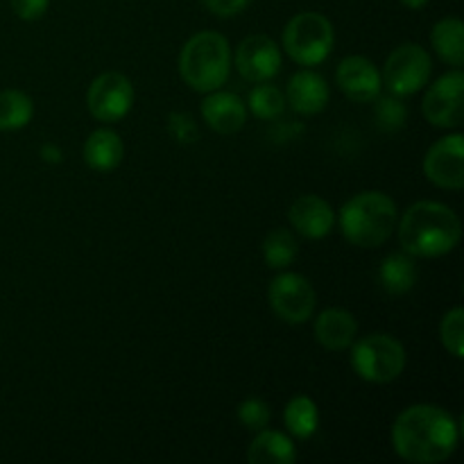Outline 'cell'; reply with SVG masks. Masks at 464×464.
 Masks as SVG:
<instances>
[{
  "label": "cell",
  "mask_w": 464,
  "mask_h": 464,
  "mask_svg": "<svg viewBox=\"0 0 464 464\" xmlns=\"http://www.w3.org/2000/svg\"><path fill=\"white\" fill-rule=\"evenodd\" d=\"M440 340L453 358L464 356V311L460 306L449 311L440 324Z\"/></svg>",
  "instance_id": "484cf974"
},
{
  "label": "cell",
  "mask_w": 464,
  "mask_h": 464,
  "mask_svg": "<svg viewBox=\"0 0 464 464\" xmlns=\"http://www.w3.org/2000/svg\"><path fill=\"white\" fill-rule=\"evenodd\" d=\"M399 211L390 195L381 190H365L353 195L340 208V229L352 245L374 249L388 243L397 231Z\"/></svg>",
  "instance_id": "3957f363"
},
{
  "label": "cell",
  "mask_w": 464,
  "mask_h": 464,
  "mask_svg": "<svg viewBox=\"0 0 464 464\" xmlns=\"http://www.w3.org/2000/svg\"><path fill=\"white\" fill-rule=\"evenodd\" d=\"M168 131L184 145L195 143L199 136L198 125H195V121L188 113H170V118H168Z\"/></svg>",
  "instance_id": "f1b7e54d"
},
{
  "label": "cell",
  "mask_w": 464,
  "mask_h": 464,
  "mask_svg": "<svg viewBox=\"0 0 464 464\" xmlns=\"http://www.w3.org/2000/svg\"><path fill=\"white\" fill-rule=\"evenodd\" d=\"M272 420L270 406H267L263 399H245L238 406V421L243 424V429H247L249 433H258V430L267 429Z\"/></svg>",
  "instance_id": "83f0119b"
},
{
  "label": "cell",
  "mask_w": 464,
  "mask_h": 464,
  "mask_svg": "<svg viewBox=\"0 0 464 464\" xmlns=\"http://www.w3.org/2000/svg\"><path fill=\"white\" fill-rule=\"evenodd\" d=\"M335 82H338L340 91L347 95L352 102H374L383 91V80L374 63L367 57H344L340 62L338 71H335Z\"/></svg>",
  "instance_id": "4fadbf2b"
},
{
  "label": "cell",
  "mask_w": 464,
  "mask_h": 464,
  "mask_svg": "<svg viewBox=\"0 0 464 464\" xmlns=\"http://www.w3.org/2000/svg\"><path fill=\"white\" fill-rule=\"evenodd\" d=\"M299 256V243L288 229H272L263 240V258L275 270H285Z\"/></svg>",
  "instance_id": "cb8c5ba5"
},
{
  "label": "cell",
  "mask_w": 464,
  "mask_h": 464,
  "mask_svg": "<svg viewBox=\"0 0 464 464\" xmlns=\"http://www.w3.org/2000/svg\"><path fill=\"white\" fill-rule=\"evenodd\" d=\"M267 299H270V306L276 317L288 324H304L311 320L317 304V295L311 281L297 272H281L279 276H275L270 290H267Z\"/></svg>",
  "instance_id": "ba28073f"
},
{
  "label": "cell",
  "mask_w": 464,
  "mask_h": 464,
  "mask_svg": "<svg viewBox=\"0 0 464 464\" xmlns=\"http://www.w3.org/2000/svg\"><path fill=\"white\" fill-rule=\"evenodd\" d=\"M236 68L254 84L270 82L281 71V48L266 34L247 36L236 50Z\"/></svg>",
  "instance_id": "7c38bea8"
},
{
  "label": "cell",
  "mask_w": 464,
  "mask_h": 464,
  "mask_svg": "<svg viewBox=\"0 0 464 464\" xmlns=\"http://www.w3.org/2000/svg\"><path fill=\"white\" fill-rule=\"evenodd\" d=\"M288 218L293 229L308 240L326 238L335 227V211L320 195H302L295 199Z\"/></svg>",
  "instance_id": "5bb4252c"
},
{
  "label": "cell",
  "mask_w": 464,
  "mask_h": 464,
  "mask_svg": "<svg viewBox=\"0 0 464 464\" xmlns=\"http://www.w3.org/2000/svg\"><path fill=\"white\" fill-rule=\"evenodd\" d=\"M247 107L258 121H275V118H279L284 113L285 95L276 86L261 82V84L249 91Z\"/></svg>",
  "instance_id": "d4e9b609"
},
{
  "label": "cell",
  "mask_w": 464,
  "mask_h": 464,
  "mask_svg": "<svg viewBox=\"0 0 464 464\" xmlns=\"http://www.w3.org/2000/svg\"><path fill=\"white\" fill-rule=\"evenodd\" d=\"M41 154H44L45 161H53V163H59V157H62V152H59L54 145H44V148H41Z\"/></svg>",
  "instance_id": "1f68e13d"
},
{
  "label": "cell",
  "mask_w": 464,
  "mask_h": 464,
  "mask_svg": "<svg viewBox=\"0 0 464 464\" xmlns=\"http://www.w3.org/2000/svg\"><path fill=\"white\" fill-rule=\"evenodd\" d=\"M284 421L285 429H288V433L293 438L311 440L317 433V429H320V411H317V403L311 397H306V394L293 397L284 411Z\"/></svg>",
  "instance_id": "7402d4cb"
},
{
  "label": "cell",
  "mask_w": 464,
  "mask_h": 464,
  "mask_svg": "<svg viewBox=\"0 0 464 464\" xmlns=\"http://www.w3.org/2000/svg\"><path fill=\"white\" fill-rule=\"evenodd\" d=\"M424 118L442 130H456L464 121V75L460 68L440 77L421 102Z\"/></svg>",
  "instance_id": "30bf717a"
},
{
  "label": "cell",
  "mask_w": 464,
  "mask_h": 464,
  "mask_svg": "<svg viewBox=\"0 0 464 464\" xmlns=\"http://www.w3.org/2000/svg\"><path fill=\"white\" fill-rule=\"evenodd\" d=\"M335 32L326 16L302 12L288 21L284 30V50L299 66H320L334 53Z\"/></svg>",
  "instance_id": "5b68a950"
},
{
  "label": "cell",
  "mask_w": 464,
  "mask_h": 464,
  "mask_svg": "<svg viewBox=\"0 0 464 464\" xmlns=\"http://www.w3.org/2000/svg\"><path fill=\"white\" fill-rule=\"evenodd\" d=\"M430 72H433L430 54L420 44H403L385 59L381 80L390 93L408 98L429 84Z\"/></svg>",
  "instance_id": "52a82bcc"
},
{
  "label": "cell",
  "mask_w": 464,
  "mask_h": 464,
  "mask_svg": "<svg viewBox=\"0 0 464 464\" xmlns=\"http://www.w3.org/2000/svg\"><path fill=\"white\" fill-rule=\"evenodd\" d=\"M399 3L408 9H424L429 5V0H399Z\"/></svg>",
  "instance_id": "d6a6232c"
},
{
  "label": "cell",
  "mask_w": 464,
  "mask_h": 464,
  "mask_svg": "<svg viewBox=\"0 0 464 464\" xmlns=\"http://www.w3.org/2000/svg\"><path fill=\"white\" fill-rule=\"evenodd\" d=\"M231 71L229 41L218 32H198L186 41L179 54L181 80L198 93L225 86Z\"/></svg>",
  "instance_id": "277c9868"
},
{
  "label": "cell",
  "mask_w": 464,
  "mask_h": 464,
  "mask_svg": "<svg viewBox=\"0 0 464 464\" xmlns=\"http://www.w3.org/2000/svg\"><path fill=\"white\" fill-rule=\"evenodd\" d=\"M430 44L440 59L460 68L464 63V25L460 18H442L430 32Z\"/></svg>",
  "instance_id": "44dd1931"
},
{
  "label": "cell",
  "mask_w": 464,
  "mask_h": 464,
  "mask_svg": "<svg viewBox=\"0 0 464 464\" xmlns=\"http://www.w3.org/2000/svg\"><path fill=\"white\" fill-rule=\"evenodd\" d=\"M424 175L438 188L462 190L464 186V136L440 139L424 157Z\"/></svg>",
  "instance_id": "8fae6325"
},
{
  "label": "cell",
  "mask_w": 464,
  "mask_h": 464,
  "mask_svg": "<svg viewBox=\"0 0 464 464\" xmlns=\"http://www.w3.org/2000/svg\"><path fill=\"white\" fill-rule=\"evenodd\" d=\"M34 116L32 98L23 91L7 89L0 93V131H16L30 125Z\"/></svg>",
  "instance_id": "603a6c76"
},
{
  "label": "cell",
  "mask_w": 464,
  "mask_h": 464,
  "mask_svg": "<svg viewBox=\"0 0 464 464\" xmlns=\"http://www.w3.org/2000/svg\"><path fill=\"white\" fill-rule=\"evenodd\" d=\"M14 14L23 21H39L48 12L50 0H9Z\"/></svg>",
  "instance_id": "f546056e"
},
{
  "label": "cell",
  "mask_w": 464,
  "mask_h": 464,
  "mask_svg": "<svg viewBox=\"0 0 464 464\" xmlns=\"http://www.w3.org/2000/svg\"><path fill=\"white\" fill-rule=\"evenodd\" d=\"M376 122H379L381 130L385 131H397L406 125V116H408V109L406 104L401 102L399 95H379L376 98Z\"/></svg>",
  "instance_id": "4316f807"
},
{
  "label": "cell",
  "mask_w": 464,
  "mask_h": 464,
  "mask_svg": "<svg viewBox=\"0 0 464 464\" xmlns=\"http://www.w3.org/2000/svg\"><path fill=\"white\" fill-rule=\"evenodd\" d=\"M125 145L113 130H95L84 143V161L95 172H111L121 166Z\"/></svg>",
  "instance_id": "ac0fdd59"
},
{
  "label": "cell",
  "mask_w": 464,
  "mask_h": 464,
  "mask_svg": "<svg viewBox=\"0 0 464 464\" xmlns=\"http://www.w3.org/2000/svg\"><path fill=\"white\" fill-rule=\"evenodd\" d=\"M460 444V426L453 415L433 403L406 408L392 424V447L399 458L415 464L449 460Z\"/></svg>",
  "instance_id": "6da1fadb"
},
{
  "label": "cell",
  "mask_w": 464,
  "mask_h": 464,
  "mask_svg": "<svg viewBox=\"0 0 464 464\" xmlns=\"http://www.w3.org/2000/svg\"><path fill=\"white\" fill-rule=\"evenodd\" d=\"M352 367L367 383H392L406 370V349L388 334H372L353 340Z\"/></svg>",
  "instance_id": "8992f818"
},
{
  "label": "cell",
  "mask_w": 464,
  "mask_h": 464,
  "mask_svg": "<svg viewBox=\"0 0 464 464\" xmlns=\"http://www.w3.org/2000/svg\"><path fill=\"white\" fill-rule=\"evenodd\" d=\"M86 104L95 121L121 122L134 107V86L122 72H102L91 82Z\"/></svg>",
  "instance_id": "9c48e42d"
},
{
  "label": "cell",
  "mask_w": 464,
  "mask_h": 464,
  "mask_svg": "<svg viewBox=\"0 0 464 464\" xmlns=\"http://www.w3.org/2000/svg\"><path fill=\"white\" fill-rule=\"evenodd\" d=\"M247 460L252 464H293L297 460V449L288 435L263 429L249 444Z\"/></svg>",
  "instance_id": "d6986e66"
},
{
  "label": "cell",
  "mask_w": 464,
  "mask_h": 464,
  "mask_svg": "<svg viewBox=\"0 0 464 464\" xmlns=\"http://www.w3.org/2000/svg\"><path fill=\"white\" fill-rule=\"evenodd\" d=\"M249 3H252V0H202L204 7L220 18L238 16V14L243 12Z\"/></svg>",
  "instance_id": "4dcf8cb0"
},
{
  "label": "cell",
  "mask_w": 464,
  "mask_h": 464,
  "mask_svg": "<svg viewBox=\"0 0 464 464\" xmlns=\"http://www.w3.org/2000/svg\"><path fill=\"white\" fill-rule=\"evenodd\" d=\"M329 98L331 91L324 77L308 68L295 72L285 89V104H290L293 111L302 113V116H315V113L324 111Z\"/></svg>",
  "instance_id": "2e32d148"
},
{
  "label": "cell",
  "mask_w": 464,
  "mask_h": 464,
  "mask_svg": "<svg viewBox=\"0 0 464 464\" xmlns=\"http://www.w3.org/2000/svg\"><path fill=\"white\" fill-rule=\"evenodd\" d=\"M379 281L385 293L390 295H406L415 288L417 284V266L415 256L411 254H390L381 263Z\"/></svg>",
  "instance_id": "ffe728a7"
},
{
  "label": "cell",
  "mask_w": 464,
  "mask_h": 464,
  "mask_svg": "<svg viewBox=\"0 0 464 464\" xmlns=\"http://www.w3.org/2000/svg\"><path fill=\"white\" fill-rule=\"evenodd\" d=\"M399 243L415 258H440L453 252L462 238L460 218L440 202H415L397 222Z\"/></svg>",
  "instance_id": "7a4b0ae2"
},
{
  "label": "cell",
  "mask_w": 464,
  "mask_h": 464,
  "mask_svg": "<svg viewBox=\"0 0 464 464\" xmlns=\"http://www.w3.org/2000/svg\"><path fill=\"white\" fill-rule=\"evenodd\" d=\"M358 322L344 308H326L315 320V340L329 352L349 349L356 340Z\"/></svg>",
  "instance_id": "e0dca14e"
},
{
  "label": "cell",
  "mask_w": 464,
  "mask_h": 464,
  "mask_svg": "<svg viewBox=\"0 0 464 464\" xmlns=\"http://www.w3.org/2000/svg\"><path fill=\"white\" fill-rule=\"evenodd\" d=\"M202 118L216 134H236L247 121V104L229 91H211L202 100Z\"/></svg>",
  "instance_id": "9a60e30c"
}]
</instances>
